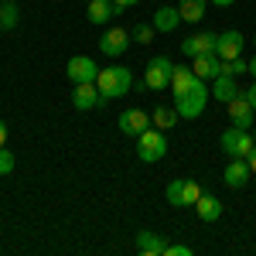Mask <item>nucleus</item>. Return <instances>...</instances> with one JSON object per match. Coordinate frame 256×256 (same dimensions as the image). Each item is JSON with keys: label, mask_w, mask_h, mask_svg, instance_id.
Instances as JSON below:
<instances>
[{"label": "nucleus", "mask_w": 256, "mask_h": 256, "mask_svg": "<svg viewBox=\"0 0 256 256\" xmlns=\"http://www.w3.org/2000/svg\"><path fill=\"white\" fill-rule=\"evenodd\" d=\"M253 44H256V34H253Z\"/></svg>", "instance_id": "c9c22d12"}, {"label": "nucleus", "mask_w": 256, "mask_h": 256, "mask_svg": "<svg viewBox=\"0 0 256 256\" xmlns=\"http://www.w3.org/2000/svg\"><path fill=\"white\" fill-rule=\"evenodd\" d=\"M164 195H168V202H171L174 208H184V178H174V181H168Z\"/></svg>", "instance_id": "b1692460"}, {"label": "nucleus", "mask_w": 256, "mask_h": 256, "mask_svg": "<svg viewBox=\"0 0 256 256\" xmlns=\"http://www.w3.org/2000/svg\"><path fill=\"white\" fill-rule=\"evenodd\" d=\"M96 86L102 92V99H120L134 89V76H130L126 65H106V68H99Z\"/></svg>", "instance_id": "f257e3e1"}, {"label": "nucleus", "mask_w": 256, "mask_h": 256, "mask_svg": "<svg viewBox=\"0 0 256 256\" xmlns=\"http://www.w3.org/2000/svg\"><path fill=\"white\" fill-rule=\"evenodd\" d=\"M113 4H116V10H123V7H137L140 0H113Z\"/></svg>", "instance_id": "7c9ffc66"}, {"label": "nucleus", "mask_w": 256, "mask_h": 256, "mask_svg": "<svg viewBox=\"0 0 256 256\" xmlns=\"http://www.w3.org/2000/svg\"><path fill=\"white\" fill-rule=\"evenodd\" d=\"M242 89L236 86V76H226V72H218L216 79H212V99L218 102H229V99H236Z\"/></svg>", "instance_id": "dca6fc26"}, {"label": "nucleus", "mask_w": 256, "mask_h": 256, "mask_svg": "<svg viewBox=\"0 0 256 256\" xmlns=\"http://www.w3.org/2000/svg\"><path fill=\"white\" fill-rule=\"evenodd\" d=\"M192 72H195L198 79H216L218 72H222V58H218L216 52H205V55H195L192 58Z\"/></svg>", "instance_id": "4468645a"}, {"label": "nucleus", "mask_w": 256, "mask_h": 256, "mask_svg": "<svg viewBox=\"0 0 256 256\" xmlns=\"http://www.w3.org/2000/svg\"><path fill=\"white\" fill-rule=\"evenodd\" d=\"M246 164H250V171H253V174H256V147H253V150H250V158H246Z\"/></svg>", "instance_id": "473e14b6"}, {"label": "nucleus", "mask_w": 256, "mask_h": 256, "mask_svg": "<svg viewBox=\"0 0 256 256\" xmlns=\"http://www.w3.org/2000/svg\"><path fill=\"white\" fill-rule=\"evenodd\" d=\"M195 212H198L202 222H218V218H222V202H218L216 195H205V192H202V198L195 202Z\"/></svg>", "instance_id": "a211bd4d"}, {"label": "nucleus", "mask_w": 256, "mask_h": 256, "mask_svg": "<svg viewBox=\"0 0 256 256\" xmlns=\"http://www.w3.org/2000/svg\"><path fill=\"white\" fill-rule=\"evenodd\" d=\"M154 34H158V28H154V24H137V28L130 31V38L137 41V44H150Z\"/></svg>", "instance_id": "393cba45"}, {"label": "nucleus", "mask_w": 256, "mask_h": 256, "mask_svg": "<svg viewBox=\"0 0 256 256\" xmlns=\"http://www.w3.org/2000/svg\"><path fill=\"white\" fill-rule=\"evenodd\" d=\"M242 96L250 99V102H253V110H256V79H253V86H250V89H246V92H242Z\"/></svg>", "instance_id": "c756f323"}, {"label": "nucleus", "mask_w": 256, "mask_h": 256, "mask_svg": "<svg viewBox=\"0 0 256 256\" xmlns=\"http://www.w3.org/2000/svg\"><path fill=\"white\" fill-rule=\"evenodd\" d=\"M198 198H202V188H198V181L184 178V208H188V205H195Z\"/></svg>", "instance_id": "bb28decb"}, {"label": "nucleus", "mask_w": 256, "mask_h": 256, "mask_svg": "<svg viewBox=\"0 0 256 256\" xmlns=\"http://www.w3.org/2000/svg\"><path fill=\"white\" fill-rule=\"evenodd\" d=\"M246 68H250V58H242V55H239V58L222 62V72H226V76H242Z\"/></svg>", "instance_id": "a878e982"}, {"label": "nucleus", "mask_w": 256, "mask_h": 256, "mask_svg": "<svg viewBox=\"0 0 256 256\" xmlns=\"http://www.w3.org/2000/svg\"><path fill=\"white\" fill-rule=\"evenodd\" d=\"M0 147H7V123L0 120Z\"/></svg>", "instance_id": "2f4dec72"}, {"label": "nucleus", "mask_w": 256, "mask_h": 256, "mask_svg": "<svg viewBox=\"0 0 256 256\" xmlns=\"http://www.w3.org/2000/svg\"><path fill=\"white\" fill-rule=\"evenodd\" d=\"M246 72H250V76H253V79H256V55H253V58H250V68H246Z\"/></svg>", "instance_id": "f704fd0d"}, {"label": "nucleus", "mask_w": 256, "mask_h": 256, "mask_svg": "<svg viewBox=\"0 0 256 256\" xmlns=\"http://www.w3.org/2000/svg\"><path fill=\"white\" fill-rule=\"evenodd\" d=\"M72 106L76 110H99V106H106V99H102V92H99L96 82H79L76 89H72Z\"/></svg>", "instance_id": "0eeeda50"}, {"label": "nucleus", "mask_w": 256, "mask_h": 256, "mask_svg": "<svg viewBox=\"0 0 256 256\" xmlns=\"http://www.w3.org/2000/svg\"><path fill=\"white\" fill-rule=\"evenodd\" d=\"M147 126H154V123H150V116H147L144 110H137V106H130V110L120 113V134H126V137L137 140Z\"/></svg>", "instance_id": "1a4fd4ad"}, {"label": "nucleus", "mask_w": 256, "mask_h": 256, "mask_svg": "<svg viewBox=\"0 0 256 256\" xmlns=\"http://www.w3.org/2000/svg\"><path fill=\"white\" fill-rule=\"evenodd\" d=\"M18 4L14 0H0V28L4 31H10V28H18Z\"/></svg>", "instance_id": "5701e85b"}, {"label": "nucleus", "mask_w": 256, "mask_h": 256, "mask_svg": "<svg viewBox=\"0 0 256 256\" xmlns=\"http://www.w3.org/2000/svg\"><path fill=\"white\" fill-rule=\"evenodd\" d=\"M226 106H229V120H232V126H242V130H250V126L256 123V110H253V102L242 96V92H239L236 99H229Z\"/></svg>", "instance_id": "9d476101"}, {"label": "nucleus", "mask_w": 256, "mask_h": 256, "mask_svg": "<svg viewBox=\"0 0 256 256\" xmlns=\"http://www.w3.org/2000/svg\"><path fill=\"white\" fill-rule=\"evenodd\" d=\"M208 4H216V7H232L236 0H208Z\"/></svg>", "instance_id": "72a5a7b5"}, {"label": "nucleus", "mask_w": 256, "mask_h": 256, "mask_svg": "<svg viewBox=\"0 0 256 256\" xmlns=\"http://www.w3.org/2000/svg\"><path fill=\"white\" fill-rule=\"evenodd\" d=\"M242 48H246V38H242L239 31H222V34L216 38V55L222 62L239 58V55H242Z\"/></svg>", "instance_id": "9b49d317"}, {"label": "nucleus", "mask_w": 256, "mask_h": 256, "mask_svg": "<svg viewBox=\"0 0 256 256\" xmlns=\"http://www.w3.org/2000/svg\"><path fill=\"white\" fill-rule=\"evenodd\" d=\"M216 31H198L192 38L181 41V52L188 55V58H195V55H205V52H216Z\"/></svg>", "instance_id": "f8f14e48"}, {"label": "nucleus", "mask_w": 256, "mask_h": 256, "mask_svg": "<svg viewBox=\"0 0 256 256\" xmlns=\"http://www.w3.org/2000/svg\"><path fill=\"white\" fill-rule=\"evenodd\" d=\"M130 31H123V28H110L102 38H99V52L106 55V58H120L126 48H130Z\"/></svg>", "instance_id": "6e6552de"}, {"label": "nucleus", "mask_w": 256, "mask_h": 256, "mask_svg": "<svg viewBox=\"0 0 256 256\" xmlns=\"http://www.w3.org/2000/svg\"><path fill=\"white\" fill-rule=\"evenodd\" d=\"M14 164H18V158L10 154V147H0V174H10Z\"/></svg>", "instance_id": "cd10ccee"}, {"label": "nucleus", "mask_w": 256, "mask_h": 256, "mask_svg": "<svg viewBox=\"0 0 256 256\" xmlns=\"http://www.w3.org/2000/svg\"><path fill=\"white\" fill-rule=\"evenodd\" d=\"M164 256H192V246H181V242H178V246H168Z\"/></svg>", "instance_id": "c85d7f7f"}, {"label": "nucleus", "mask_w": 256, "mask_h": 256, "mask_svg": "<svg viewBox=\"0 0 256 256\" xmlns=\"http://www.w3.org/2000/svg\"><path fill=\"white\" fill-rule=\"evenodd\" d=\"M208 99H212V89L205 86V79H195V86L184 92V96L174 99V110L181 120H195L205 113V106H208Z\"/></svg>", "instance_id": "f03ea898"}, {"label": "nucleus", "mask_w": 256, "mask_h": 256, "mask_svg": "<svg viewBox=\"0 0 256 256\" xmlns=\"http://www.w3.org/2000/svg\"><path fill=\"white\" fill-rule=\"evenodd\" d=\"M250 178H253V171H250L246 158H229L226 171H222V181H226L229 188H242V184H246Z\"/></svg>", "instance_id": "ddd939ff"}, {"label": "nucleus", "mask_w": 256, "mask_h": 256, "mask_svg": "<svg viewBox=\"0 0 256 256\" xmlns=\"http://www.w3.org/2000/svg\"><path fill=\"white\" fill-rule=\"evenodd\" d=\"M253 140H256V137H253Z\"/></svg>", "instance_id": "e433bc0d"}, {"label": "nucleus", "mask_w": 256, "mask_h": 256, "mask_svg": "<svg viewBox=\"0 0 256 256\" xmlns=\"http://www.w3.org/2000/svg\"><path fill=\"white\" fill-rule=\"evenodd\" d=\"M113 14H116V4L113 0H89V10H86L89 24H106Z\"/></svg>", "instance_id": "aec40b11"}, {"label": "nucleus", "mask_w": 256, "mask_h": 256, "mask_svg": "<svg viewBox=\"0 0 256 256\" xmlns=\"http://www.w3.org/2000/svg\"><path fill=\"white\" fill-rule=\"evenodd\" d=\"M218 147L226 150V158H250V150L256 147V140L250 130L242 126H229L222 137H218Z\"/></svg>", "instance_id": "39448f33"}, {"label": "nucleus", "mask_w": 256, "mask_h": 256, "mask_svg": "<svg viewBox=\"0 0 256 256\" xmlns=\"http://www.w3.org/2000/svg\"><path fill=\"white\" fill-rule=\"evenodd\" d=\"M178 120L181 116H178V110H171V106H158V110L150 113V123H154L158 130H171Z\"/></svg>", "instance_id": "4be33fe9"}, {"label": "nucleus", "mask_w": 256, "mask_h": 256, "mask_svg": "<svg viewBox=\"0 0 256 256\" xmlns=\"http://www.w3.org/2000/svg\"><path fill=\"white\" fill-rule=\"evenodd\" d=\"M195 72H192V65H174V72H171V89H174V99L184 96L192 86H195Z\"/></svg>", "instance_id": "6ab92c4d"}, {"label": "nucleus", "mask_w": 256, "mask_h": 256, "mask_svg": "<svg viewBox=\"0 0 256 256\" xmlns=\"http://www.w3.org/2000/svg\"><path fill=\"white\" fill-rule=\"evenodd\" d=\"M137 250H140L144 256H164L168 242H164V236L150 232V229H140V232H137Z\"/></svg>", "instance_id": "f3484780"}, {"label": "nucleus", "mask_w": 256, "mask_h": 256, "mask_svg": "<svg viewBox=\"0 0 256 256\" xmlns=\"http://www.w3.org/2000/svg\"><path fill=\"white\" fill-rule=\"evenodd\" d=\"M164 154H168V137H164V130L147 126L137 137V158L144 160V164H158Z\"/></svg>", "instance_id": "20e7f679"}, {"label": "nucleus", "mask_w": 256, "mask_h": 256, "mask_svg": "<svg viewBox=\"0 0 256 256\" xmlns=\"http://www.w3.org/2000/svg\"><path fill=\"white\" fill-rule=\"evenodd\" d=\"M171 72H174V62L168 58V55H158V58L147 62V68H144V82H140V89L147 92H164V89H171Z\"/></svg>", "instance_id": "7ed1b4c3"}, {"label": "nucleus", "mask_w": 256, "mask_h": 256, "mask_svg": "<svg viewBox=\"0 0 256 256\" xmlns=\"http://www.w3.org/2000/svg\"><path fill=\"white\" fill-rule=\"evenodd\" d=\"M205 7H208V0H178V10H181V20H198L205 18Z\"/></svg>", "instance_id": "412c9836"}, {"label": "nucleus", "mask_w": 256, "mask_h": 256, "mask_svg": "<svg viewBox=\"0 0 256 256\" xmlns=\"http://www.w3.org/2000/svg\"><path fill=\"white\" fill-rule=\"evenodd\" d=\"M154 28H158L160 34H174V28L181 24V10L178 7H171V4H164V7H158L154 10V20H150Z\"/></svg>", "instance_id": "2eb2a0df"}, {"label": "nucleus", "mask_w": 256, "mask_h": 256, "mask_svg": "<svg viewBox=\"0 0 256 256\" xmlns=\"http://www.w3.org/2000/svg\"><path fill=\"white\" fill-rule=\"evenodd\" d=\"M65 76H68L72 86H79V82H96L99 65L89 58V55H76V58H68V65H65Z\"/></svg>", "instance_id": "423d86ee"}]
</instances>
